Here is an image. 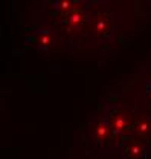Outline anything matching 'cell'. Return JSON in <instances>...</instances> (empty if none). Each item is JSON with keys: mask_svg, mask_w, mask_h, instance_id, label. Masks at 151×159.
<instances>
[{"mask_svg": "<svg viewBox=\"0 0 151 159\" xmlns=\"http://www.w3.org/2000/svg\"><path fill=\"white\" fill-rule=\"evenodd\" d=\"M89 23V6L82 3L61 16V26L67 32H79Z\"/></svg>", "mask_w": 151, "mask_h": 159, "instance_id": "2", "label": "cell"}, {"mask_svg": "<svg viewBox=\"0 0 151 159\" xmlns=\"http://www.w3.org/2000/svg\"><path fill=\"white\" fill-rule=\"evenodd\" d=\"M133 135L140 139L148 138L151 135V119L150 118L136 119L134 125H133Z\"/></svg>", "mask_w": 151, "mask_h": 159, "instance_id": "7", "label": "cell"}, {"mask_svg": "<svg viewBox=\"0 0 151 159\" xmlns=\"http://www.w3.org/2000/svg\"><path fill=\"white\" fill-rule=\"evenodd\" d=\"M114 16L109 11H101L92 20V32L95 39L107 40L114 32Z\"/></svg>", "mask_w": 151, "mask_h": 159, "instance_id": "3", "label": "cell"}, {"mask_svg": "<svg viewBox=\"0 0 151 159\" xmlns=\"http://www.w3.org/2000/svg\"><path fill=\"white\" fill-rule=\"evenodd\" d=\"M92 135H93L95 141H98V142H105L113 136V132H112L107 119L102 118L95 124L93 129H92Z\"/></svg>", "mask_w": 151, "mask_h": 159, "instance_id": "6", "label": "cell"}, {"mask_svg": "<svg viewBox=\"0 0 151 159\" xmlns=\"http://www.w3.org/2000/svg\"><path fill=\"white\" fill-rule=\"evenodd\" d=\"M54 43V35L47 29H37L34 31V35L31 40V44L38 51H47Z\"/></svg>", "mask_w": 151, "mask_h": 159, "instance_id": "5", "label": "cell"}, {"mask_svg": "<svg viewBox=\"0 0 151 159\" xmlns=\"http://www.w3.org/2000/svg\"><path fill=\"white\" fill-rule=\"evenodd\" d=\"M82 0H55L54 3V11L57 12V16H64L66 12H69L70 9H73L76 6L82 5Z\"/></svg>", "mask_w": 151, "mask_h": 159, "instance_id": "8", "label": "cell"}, {"mask_svg": "<svg viewBox=\"0 0 151 159\" xmlns=\"http://www.w3.org/2000/svg\"><path fill=\"white\" fill-rule=\"evenodd\" d=\"M122 156L124 159H147L148 150L144 142L137 139H127L122 147Z\"/></svg>", "mask_w": 151, "mask_h": 159, "instance_id": "4", "label": "cell"}, {"mask_svg": "<svg viewBox=\"0 0 151 159\" xmlns=\"http://www.w3.org/2000/svg\"><path fill=\"white\" fill-rule=\"evenodd\" d=\"M104 118L107 119V122L113 132V136H125L128 133H133L134 121L124 110H121L118 107H110L105 112Z\"/></svg>", "mask_w": 151, "mask_h": 159, "instance_id": "1", "label": "cell"}]
</instances>
